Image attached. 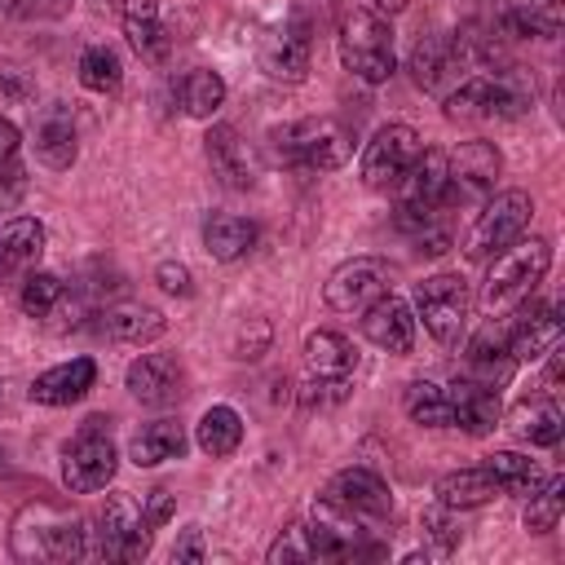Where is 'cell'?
<instances>
[{"label": "cell", "mask_w": 565, "mask_h": 565, "mask_svg": "<svg viewBox=\"0 0 565 565\" xmlns=\"http://www.w3.org/2000/svg\"><path fill=\"white\" fill-rule=\"evenodd\" d=\"M552 269V243L547 238H516L508 243L499 256H490V269H486V282L477 291V305L481 313L499 318L516 305H525L534 296V287L543 282V274Z\"/></svg>", "instance_id": "obj_1"}, {"label": "cell", "mask_w": 565, "mask_h": 565, "mask_svg": "<svg viewBox=\"0 0 565 565\" xmlns=\"http://www.w3.org/2000/svg\"><path fill=\"white\" fill-rule=\"evenodd\" d=\"M154 543V530L141 521V508L132 494H110L106 508L84 521V556H102V561H124L137 565Z\"/></svg>", "instance_id": "obj_2"}, {"label": "cell", "mask_w": 565, "mask_h": 565, "mask_svg": "<svg viewBox=\"0 0 565 565\" xmlns=\"http://www.w3.org/2000/svg\"><path fill=\"white\" fill-rule=\"evenodd\" d=\"M340 62L349 75H358L362 84H384L397 66L393 53V26L384 13L375 9H349L340 18Z\"/></svg>", "instance_id": "obj_3"}, {"label": "cell", "mask_w": 565, "mask_h": 565, "mask_svg": "<svg viewBox=\"0 0 565 565\" xmlns=\"http://www.w3.org/2000/svg\"><path fill=\"white\" fill-rule=\"evenodd\" d=\"M269 150L278 163L287 168H309V172H327L340 168L353 150V132L340 119H296L269 132Z\"/></svg>", "instance_id": "obj_4"}, {"label": "cell", "mask_w": 565, "mask_h": 565, "mask_svg": "<svg viewBox=\"0 0 565 565\" xmlns=\"http://www.w3.org/2000/svg\"><path fill=\"white\" fill-rule=\"evenodd\" d=\"M13 556L18 561H79L84 521L66 516L53 503H26L13 521Z\"/></svg>", "instance_id": "obj_5"}, {"label": "cell", "mask_w": 565, "mask_h": 565, "mask_svg": "<svg viewBox=\"0 0 565 565\" xmlns=\"http://www.w3.org/2000/svg\"><path fill=\"white\" fill-rule=\"evenodd\" d=\"M525 106H530V88L512 71L468 75V79H459L441 97L446 119H459V124H472V119H516V115H525Z\"/></svg>", "instance_id": "obj_6"}, {"label": "cell", "mask_w": 565, "mask_h": 565, "mask_svg": "<svg viewBox=\"0 0 565 565\" xmlns=\"http://www.w3.org/2000/svg\"><path fill=\"white\" fill-rule=\"evenodd\" d=\"M115 468H119V455L110 441V419L88 415L84 428L62 446V481L71 494H93L115 481Z\"/></svg>", "instance_id": "obj_7"}, {"label": "cell", "mask_w": 565, "mask_h": 565, "mask_svg": "<svg viewBox=\"0 0 565 565\" xmlns=\"http://www.w3.org/2000/svg\"><path fill=\"white\" fill-rule=\"evenodd\" d=\"M530 216H534V199L525 190H499L481 203L468 238H463V256L468 260H490L499 256L508 243H516L525 230H530Z\"/></svg>", "instance_id": "obj_8"}, {"label": "cell", "mask_w": 565, "mask_h": 565, "mask_svg": "<svg viewBox=\"0 0 565 565\" xmlns=\"http://www.w3.org/2000/svg\"><path fill=\"white\" fill-rule=\"evenodd\" d=\"M468 309H472V296L459 274H433V278L415 282V313L424 318V331L437 344H446V349L459 344V335L468 327Z\"/></svg>", "instance_id": "obj_9"}, {"label": "cell", "mask_w": 565, "mask_h": 565, "mask_svg": "<svg viewBox=\"0 0 565 565\" xmlns=\"http://www.w3.org/2000/svg\"><path fill=\"white\" fill-rule=\"evenodd\" d=\"M503 159L494 150V141H459L446 154V207L455 203H486L494 194V177H499Z\"/></svg>", "instance_id": "obj_10"}, {"label": "cell", "mask_w": 565, "mask_h": 565, "mask_svg": "<svg viewBox=\"0 0 565 565\" xmlns=\"http://www.w3.org/2000/svg\"><path fill=\"white\" fill-rule=\"evenodd\" d=\"M393 265L384 256H353L344 265L331 269L327 287H322V300L335 309V313H362L371 300H380L384 291H393Z\"/></svg>", "instance_id": "obj_11"}, {"label": "cell", "mask_w": 565, "mask_h": 565, "mask_svg": "<svg viewBox=\"0 0 565 565\" xmlns=\"http://www.w3.org/2000/svg\"><path fill=\"white\" fill-rule=\"evenodd\" d=\"M406 66H411L415 88H424V93H433V97H446L459 79H468L463 71H472L468 57H463V49H459V35H446V31L419 35Z\"/></svg>", "instance_id": "obj_12"}, {"label": "cell", "mask_w": 565, "mask_h": 565, "mask_svg": "<svg viewBox=\"0 0 565 565\" xmlns=\"http://www.w3.org/2000/svg\"><path fill=\"white\" fill-rule=\"evenodd\" d=\"M424 150V141H419V132L411 128V124H384V128H375V137L366 141V150H362V181L371 185V190H393L397 181H402V172L415 163V154Z\"/></svg>", "instance_id": "obj_13"}, {"label": "cell", "mask_w": 565, "mask_h": 565, "mask_svg": "<svg viewBox=\"0 0 565 565\" xmlns=\"http://www.w3.org/2000/svg\"><path fill=\"white\" fill-rule=\"evenodd\" d=\"M256 57H260V71H265L269 79L300 84V79L309 75V66H313V35H309L300 22L287 18L282 26H274V31L260 40Z\"/></svg>", "instance_id": "obj_14"}, {"label": "cell", "mask_w": 565, "mask_h": 565, "mask_svg": "<svg viewBox=\"0 0 565 565\" xmlns=\"http://www.w3.org/2000/svg\"><path fill=\"white\" fill-rule=\"evenodd\" d=\"M393 190L402 199L397 212H446V150L424 146Z\"/></svg>", "instance_id": "obj_15"}, {"label": "cell", "mask_w": 565, "mask_h": 565, "mask_svg": "<svg viewBox=\"0 0 565 565\" xmlns=\"http://www.w3.org/2000/svg\"><path fill=\"white\" fill-rule=\"evenodd\" d=\"M322 494H327L331 503L358 512L362 521H384V516H393V490H388L371 468H344V472H335Z\"/></svg>", "instance_id": "obj_16"}, {"label": "cell", "mask_w": 565, "mask_h": 565, "mask_svg": "<svg viewBox=\"0 0 565 565\" xmlns=\"http://www.w3.org/2000/svg\"><path fill=\"white\" fill-rule=\"evenodd\" d=\"M362 335L384 353H411L415 349V313H411V305L397 300L393 291H384L380 300H371L362 309Z\"/></svg>", "instance_id": "obj_17"}, {"label": "cell", "mask_w": 565, "mask_h": 565, "mask_svg": "<svg viewBox=\"0 0 565 565\" xmlns=\"http://www.w3.org/2000/svg\"><path fill=\"white\" fill-rule=\"evenodd\" d=\"M128 393L146 406H172L185 393V371L172 353H141L128 366Z\"/></svg>", "instance_id": "obj_18"}, {"label": "cell", "mask_w": 565, "mask_h": 565, "mask_svg": "<svg viewBox=\"0 0 565 565\" xmlns=\"http://www.w3.org/2000/svg\"><path fill=\"white\" fill-rule=\"evenodd\" d=\"M565 318L561 305H530L512 327H508V344H512V362H539L561 344Z\"/></svg>", "instance_id": "obj_19"}, {"label": "cell", "mask_w": 565, "mask_h": 565, "mask_svg": "<svg viewBox=\"0 0 565 565\" xmlns=\"http://www.w3.org/2000/svg\"><path fill=\"white\" fill-rule=\"evenodd\" d=\"M446 402H450V424L463 428L468 437L494 433V424H499V393H494V384H481V380L463 375V380L446 384Z\"/></svg>", "instance_id": "obj_20"}, {"label": "cell", "mask_w": 565, "mask_h": 565, "mask_svg": "<svg viewBox=\"0 0 565 565\" xmlns=\"http://www.w3.org/2000/svg\"><path fill=\"white\" fill-rule=\"evenodd\" d=\"M93 380H97V362L93 358H71V362H57V366L40 371L26 393L40 406H71L93 388Z\"/></svg>", "instance_id": "obj_21"}, {"label": "cell", "mask_w": 565, "mask_h": 565, "mask_svg": "<svg viewBox=\"0 0 565 565\" xmlns=\"http://www.w3.org/2000/svg\"><path fill=\"white\" fill-rule=\"evenodd\" d=\"M124 35H128V44H132V53L141 62H154L159 66L172 53V31L163 26L154 0H128L124 4Z\"/></svg>", "instance_id": "obj_22"}, {"label": "cell", "mask_w": 565, "mask_h": 565, "mask_svg": "<svg viewBox=\"0 0 565 565\" xmlns=\"http://www.w3.org/2000/svg\"><path fill=\"white\" fill-rule=\"evenodd\" d=\"M203 150H207V163H212V172L221 177V185H230V190H247V185L256 181V172H252V154H247V141L238 137V128L216 124V128L203 137Z\"/></svg>", "instance_id": "obj_23"}, {"label": "cell", "mask_w": 565, "mask_h": 565, "mask_svg": "<svg viewBox=\"0 0 565 565\" xmlns=\"http://www.w3.org/2000/svg\"><path fill=\"white\" fill-rule=\"evenodd\" d=\"M40 252H44V225L35 216H13L0 230V282H13L22 274H31Z\"/></svg>", "instance_id": "obj_24"}, {"label": "cell", "mask_w": 565, "mask_h": 565, "mask_svg": "<svg viewBox=\"0 0 565 565\" xmlns=\"http://www.w3.org/2000/svg\"><path fill=\"white\" fill-rule=\"evenodd\" d=\"M437 503H446L450 512H463V508H481L490 499L503 494V486L490 477V468H455V472H441L437 486H433Z\"/></svg>", "instance_id": "obj_25"}, {"label": "cell", "mask_w": 565, "mask_h": 565, "mask_svg": "<svg viewBox=\"0 0 565 565\" xmlns=\"http://www.w3.org/2000/svg\"><path fill=\"white\" fill-rule=\"evenodd\" d=\"M305 366L313 380H353L358 371V349L340 331H313L305 340Z\"/></svg>", "instance_id": "obj_26"}, {"label": "cell", "mask_w": 565, "mask_h": 565, "mask_svg": "<svg viewBox=\"0 0 565 565\" xmlns=\"http://www.w3.org/2000/svg\"><path fill=\"white\" fill-rule=\"evenodd\" d=\"M75 154H79V146H75L71 110H66V106L44 110V119L35 124V159H40L44 168L62 172V168H71V163H75Z\"/></svg>", "instance_id": "obj_27"}, {"label": "cell", "mask_w": 565, "mask_h": 565, "mask_svg": "<svg viewBox=\"0 0 565 565\" xmlns=\"http://www.w3.org/2000/svg\"><path fill=\"white\" fill-rule=\"evenodd\" d=\"M508 428L530 446H556L561 433H565V415H561V406L552 397H525V402L512 406Z\"/></svg>", "instance_id": "obj_28"}, {"label": "cell", "mask_w": 565, "mask_h": 565, "mask_svg": "<svg viewBox=\"0 0 565 565\" xmlns=\"http://www.w3.org/2000/svg\"><path fill=\"white\" fill-rule=\"evenodd\" d=\"M181 455H185V428L177 419L141 424L128 441V459L137 468H154V463H168V459H181Z\"/></svg>", "instance_id": "obj_29"}, {"label": "cell", "mask_w": 565, "mask_h": 565, "mask_svg": "<svg viewBox=\"0 0 565 565\" xmlns=\"http://www.w3.org/2000/svg\"><path fill=\"white\" fill-rule=\"evenodd\" d=\"M203 247H207V256H216V260H243L252 247H256V225L247 221V216H234V212H216V216H207V225H203Z\"/></svg>", "instance_id": "obj_30"}, {"label": "cell", "mask_w": 565, "mask_h": 565, "mask_svg": "<svg viewBox=\"0 0 565 565\" xmlns=\"http://www.w3.org/2000/svg\"><path fill=\"white\" fill-rule=\"evenodd\" d=\"M468 366H472V380H481V384L503 380V375L512 371V344H508V327H499V322L481 327V331L472 335V344H468Z\"/></svg>", "instance_id": "obj_31"}, {"label": "cell", "mask_w": 565, "mask_h": 565, "mask_svg": "<svg viewBox=\"0 0 565 565\" xmlns=\"http://www.w3.org/2000/svg\"><path fill=\"white\" fill-rule=\"evenodd\" d=\"M168 331V318L150 305H115L106 309V335L119 344H150Z\"/></svg>", "instance_id": "obj_32"}, {"label": "cell", "mask_w": 565, "mask_h": 565, "mask_svg": "<svg viewBox=\"0 0 565 565\" xmlns=\"http://www.w3.org/2000/svg\"><path fill=\"white\" fill-rule=\"evenodd\" d=\"M194 441H199L203 455L230 459V455L238 450V441H243V419H238V411H234V406H207L203 419H199V428H194Z\"/></svg>", "instance_id": "obj_33"}, {"label": "cell", "mask_w": 565, "mask_h": 565, "mask_svg": "<svg viewBox=\"0 0 565 565\" xmlns=\"http://www.w3.org/2000/svg\"><path fill=\"white\" fill-rule=\"evenodd\" d=\"M79 84L88 88V93H119V84H124V62H119V53L115 49H106V44H88L84 53H79Z\"/></svg>", "instance_id": "obj_34"}, {"label": "cell", "mask_w": 565, "mask_h": 565, "mask_svg": "<svg viewBox=\"0 0 565 565\" xmlns=\"http://www.w3.org/2000/svg\"><path fill=\"white\" fill-rule=\"evenodd\" d=\"M221 102H225V79H221L216 71L194 66V71L181 79V106H185V115L212 119V115L221 110Z\"/></svg>", "instance_id": "obj_35"}, {"label": "cell", "mask_w": 565, "mask_h": 565, "mask_svg": "<svg viewBox=\"0 0 565 565\" xmlns=\"http://www.w3.org/2000/svg\"><path fill=\"white\" fill-rule=\"evenodd\" d=\"M486 468H490V477L503 486V494H534L539 486H543V477H539V463L534 459H525V455H516V450H494L490 459H486Z\"/></svg>", "instance_id": "obj_36"}, {"label": "cell", "mask_w": 565, "mask_h": 565, "mask_svg": "<svg viewBox=\"0 0 565 565\" xmlns=\"http://www.w3.org/2000/svg\"><path fill=\"white\" fill-rule=\"evenodd\" d=\"M406 415L424 428H450V402H446V388L433 384V380H411L406 384Z\"/></svg>", "instance_id": "obj_37"}, {"label": "cell", "mask_w": 565, "mask_h": 565, "mask_svg": "<svg viewBox=\"0 0 565 565\" xmlns=\"http://www.w3.org/2000/svg\"><path fill=\"white\" fill-rule=\"evenodd\" d=\"M525 530L530 534H552L556 521H561V508H565V477H547L534 494H525Z\"/></svg>", "instance_id": "obj_38"}, {"label": "cell", "mask_w": 565, "mask_h": 565, "mask_svg": "<svg viewBox=\"0 0 565 565\" xmlns=\"http://www.w3.org/2000/svg\"><path fill=\"white\" fill-rule=\"evenodd\" d=\"M62 296H66V287H62V278H57V274L31 269V274L22 278L18 305H22V313H31V318H49V313L62 305Z\"/></svg>", "instance_id": "obj_39"}, {"label": "cell", "mask_w": 565, "mask_h": 565, "mask_svg": "<svg viewBox=\"0 0 565 565\" xmlns=\"http://www.w3.org/2000/svg\"><path fill=\"white\" fill-rule=\"evenodd\" d=\"M269 565H291V561H313V547H309V534H305V521H291L274 543H269Z\"/></svg>", "instance_id": "obj_40"}, {"label": "cell", "mask_w": 565, "mask_h": 565, "mask_svg": "<svg viewBox=\"0 0 565 565\" xmlns=\"http://www.w3.org/2000/svg\"><path fill=\"white\" fill-rule=\"evenodd\" d=\"M349 388H353V380H305V388H300V406L305 411H327V406H340L344 397H349Z\"/></svg>", "instance_id": "obj_41"}, {"label": "cell", "mask_w": 565, "mask_h": 565, "mask_svg": "<svg viewBox=\"0 0 565 565\" xmlns=\"http://www.w3.org/2000/svg\"><path fill=\"white\" fill-rule=\"evenodd\" d=\"M424 534L437 543V552H441V556H446V552H455L459 530H455V521H450V508H446V503H437V508H428V512H424Z\"/></svg>", "instance_id": "obj_42"}, {"label": "cell", "mask_w": 565, "mask_h": 565, "mask_svg": "<svg viewBox=\"0 0 565 565\" xmlns=\"http://www.w3.org/2000/svg\"><path fill=\"white\" fill-rule=\"evenodd\" d=\"M154 278H159V287H163L168 296H190V291H194V287H190V269L177 265V260H163V265L154 269Z\"/></svg>", "instance_id": "obj_43"}, {"label": "cell", "mask_w": 565, "mask_h": 565, "mask_svg": "<svg viewBox=\"0 0 565 565\" xmlns=\"http://www.w3.org/2000/svg\"><path fill=\"white\" fill-rule=\"evenodd\" d=\"M168 516H172V494L159 486V490L146 494V503H141V521H146L150 530H159V525H168Z\"/></svg>", "instance_id": "obj_44"}, {"label": "cell", "mask_w": 565, "mask_h": 565, "mask_svg": "<svg viewBox=\"0 0 565 565\" xmlns=\"http://www.w3.org/2000/svg\"><path fill=\"white\" fill-rule=\"evenodd\" d=\"M203 556H207V552H203V530H199V525H185L181 539H177V547H172V561H190V565H194V561H203Z\"/></svg>", "instance_id": "obj_45"}, {"label": "cell", "mask_w": 565, "mask_h": 565, "mask_svg": "<svg viewBox=\"0 0 565 565\" xmlns=\"http://www.w3.org/2000/svg\"><path fill=\"white\" fill-rule=\"evenodd\" d=\"M22 190H26V177H22L18 159H13V163H4V168H0V207H4V203H13Z\"/></svg>", "instance_id": "obj_46"}, {"label": "cell", "mask_w": 565, "mask_h": 565, "mask_svg": "<svg viewBox=\"0 0 565 565\" xmlns=\"http://www.w3.org/2000/svg\"><path fill=\"white\" fill-rule=\"evenodd\" d=\"M18 146H22V137H18V128H13L9 119H0V168L18 159Z\"/></svg>", "instance_id": "obj_47"}, {"label": "cell", "mask_w": 565, "mask_h": 565, "mask_svg": "<svg viewBox=\"0 0 565 565\" xmlns=\"http://www.w3.org/2000/svg\"><path fill=\"white\" fill-rule=\"evenodd\" d=\"M265 340H269V327H265V322H256V335H252V340H247V335L238 340V358H260L256 349H265Z\"/></svg>", "instance_id": "obj_48"}, {"label": "cell", "mask_w": 565, "mask_h": 565, "mask_svg": "<svg viewBox=\"0 0 565 565\" xmlns=\"http://www.w3.org/2000/svg\"><path fill=\"white\" fill-rule=\"evenodd\" d=\"M477 9H481V13H486V18H481V22H494V18H499V13H503V9H508V0H477Z\"/></svg>", "instance_id": "obj_49"}, {"label": "cell", "mask_w": 565, "mask_h": 565, "mask_svg": "<svg viewBox=\"0 0 565 565\" xmlns=\"http://www.w3.org/2000/svg\"><path fill=\"white\" fill-rule=\"evenodd\" d=\"M411 0H375V13H384V18H393V13H402Z\"/></svg>", "instance_id": "obj_50"}]
</instances>
